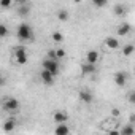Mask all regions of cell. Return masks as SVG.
I'll use <instances>...</instances> for the list:
<instances>
[{"label": "cell", "instance_id": "6da1fadb", "mask_svg": "<svg viewBox=\"0 0 135 135\" xmlns=\"http://www.w3.org/2000/svg\"><path fill=\"white\" fill-rule=\"evenodd\" d=\"M16 35H18V38L21 41H32V40H35V33H33L32 27L29 24H26V22H22V24L18 26Z\"/></svg>", "mask_w": 135, "mask_h": 135}, {"label": "cell", "instance_id": "7a4b0ae2", "mask_svg": "<svg viewBox=\"0 0 135 135\" xmlns=\"http://www.w3.org/2000/svg\"><path fill=\"white\" fill-rule=\"evenodd\" d=\"M41 65H43V70H46V72H49L51 75H52V78H56L59 73H60V67H59V60H56V59H45L43 62H41Z\"/></svg>", "mask_w": 135, "mask_h": 135}, {"label": "cell", "instance_id": "3957f363", "mask_svg": "<svg viewBox=\"0 0 135 135\" xmlns=\"http://www.w3.org/2000/svg\"><path fill=\"white\" fill-rule=\"evenodd\" d=\"M2 105L5 111H16L19 108V100L16 97H5L2 100Z\"/></svg>", "mask_w": 135, "mask_h": 135}, {"label": "cell", "instance_id": "277c9868", "mask_svg": "<svg viewBox=\"0 0 135 135\" xmlns=\"http://www.w3.org/2000/svg\"><path fill=\"white\" fill-rule=\"evenodd\" d=\"M15 57H16V62L19 65H26L27 64V51L24 46H16L15 48Z\"/></svg>", "mask_w": 135, "mask_h": 135}, {"label": "cell", "instance_id": "5b68a950", "mask_svg": "<svg viewBox=\"0 0 135 135\" xmlns=\"http://www.w3.org/2000/svg\"><path fill=\"white\" fill-rule=\"evenodd\" d=\"M78 97H80V102H81V103H86V105L92 103V100H94V95H92V92H91V91H88V89H83V91H80Z\"/></svg>", "mask_w": 135, "mask_h": 135}, {"label": "cell", "instance_id": "8992f818", "mask_svg": "<svg viewBox=\"0 0 135 135\" xmlns=\"http://www.w3.org/2000/svg\"><path fill=\"white\" fill-rule=\"evenodd\" d=\"M99 59H100L99 51H95V49H89V51H88V54H86V64L95 65V64L99 62Z\"/></svg>", "mask_w": 135, "mask_h": 135}, {"label": "cell", "instance_id": "52a82bcc", "mask_svg": "<svg viewBox=\"0 0 135 135\" xmlns=\"http://www.w3.org/2000/svg\"><path fill=\"white\" fill-rule=\"evenodd\" d=\"M114 83H116V86L124 88L127 83V73L126 72H116L114 73Z\"/></svg>", "mask_w": 135, "mask_h": 135}, {"label": "cell", "instance_id": "ba28073f", "mask_svg": "<svg viewBox=\"0 0 135 135\" xmlns=\"http://www.w3.org/2000/svg\"><path fill=\"white\" fill-rule=\"evenodd\" d=\"M52 119H54L56 124H67V121H69V114H67L65 111H56Z\"/></svg>", "mask_w": 135, "mask_h": 135}, {"label": "cell", "instance_id": "9c48e42d", "mask_svg": "<svg viewBox=\"0 0 135 135\" xmlns=\"http://www.w3.org/2000/svg\"><path fill=\"white\" fill-rule=\"evenodd\" d=\"M130 30H132V26H130L129 22H122V24H119V27H118V35H119V37H126V35L130 33Z\"/></svg>", "mask_w": 135, "mask_h": 135}, {"label": "cell", "instance_id": "30bf717a", "mask_svg": "<svg viewBox=\"0 0 135 135\" xmlns=\"http://www.w3.org/2000/svg\"><path fill=\"white\" fill-rule=\"evenodd\" d=\"M97 72V69H95V65H91V64H86V62H83L81 64V73L86 76V75H92V73H95Z\"/></svg>", "mask_w": 135, "mask_h": 135}, {"label": "cell", "instance_id": "8fae6325", "mask_svg": "<svg viewBox=\"0 0 135 135\" xmlns=\"http://www.w3.org/2000/svg\"><path fill=\"white\" fill-rule=\"evenodd\" d=\"M40 78H41L43 84H46V86H51V84L54 83V78H52V75H51L49 72H46V70H41V73H40Z\"/></svg>", "mask_w": 135, "mask_h": 135}, {"label": "cell", "instance_id": "7c38bea8", "mask_svg": "<svg viewBox=\"0 0 135 135\" xmlns=\"http://www.w3.org/2000/svg\"><path fill=\"white\" fill-rule=\"evenodd\" d=\"M54 135H70V127L67 124H57L54 129Z\"/></svg>", "mask_w": 135, "mask_h": 135}, {"label": "cell", "instance_id": "4fadbf2b", "mask_svg": "<svg viewBox=\"0 0 135 135\" xmlns=\"http://www.w3.org/2000/svg\"><path fill=\"white\" fill-rule=\"evenodd\" d=\"M113 13H114L116 16H124V15L127 13V5H126V3H116L114 8H113Z\"/></svg>", "mask_w": 135, "mask_h": 135}, {"label": "cell", "instance_id": "5bb4252c", "mask_svg": "<svg viewBox=\"0 0 135 135\" xmlns=\"http://www.w3.org/2000/svg\"><path fill=\"white\" fill-rule=\"evenodd\" d=\"M105 45H107L110 49H118V48H119V41H118V38H114V37H107V38H105Z\"/></svg>", "mask_w": 135, "mask_h": 135}, {"label": "cell", "instance_id": "9a60e30c", "mask_svg": "<svg viewBox=\"0 0 135 135\" xmlns=\"http://www.w3.org/2000/svg\"><path fill=\"white\" fill-rule=\"evenodd\" d=\"M135 133V127H133V124H126V126H122V129L119 130V135H133Z\"/></svg>", "mask_w": 135, "mask_h": 135}, {"label": "cell", "instance_id": "2e32d148", "mask_svg": "<svg viewBox=\"0 0 135 135\" xmlns=\"http://www.w3.org/2000/svg\"><path fill=\"white\" fill-rule=\"evenodd\" d=\"M2 127H3V130H5V132H13V130H15V127H16V121H15L13 118H10V119H7V121L3 122V126H2Z\"/></svg>", "mask_w": 135, "mask_h": 135}, {"label": "cell", "instance_id": "e0dca14e", "mask_svg": "<svg viewBox=\"0 0 135 135\" xmlns=\"http://www.w3.org/2000/svg\"><path fill=\"white\" fill-rule=\"evenodd\" d=\"M29 13H30V5L26 3V2H22V3L19 5V8H18V15H19V16H27Z\"/></svg>", "mask_w": 135, "mask_h": 135}, {"label": "cell", "instance_id": "ac0fdd59", "mask_svg": "<svg viewBox=\"0 0 135 135\" xmlns=\"http://www.w3.org/2000/svg\"><path fill=\"white\" fill-rule=\"evenodd\" d=\"M133 51H135V46H133L132 43H129V45L122 46V56H126V57L132 56V52H133Z\"/></svg>", "mask_w": 135, "mask_h": 135}, {"label": "cell", "instance_id": "d6986e66", "mask_svg": "<svg viewBox=\"0 0 135 135\" xmlns=\"http://www.w3.org/2000/svg\"><path fill=\"white\" fill-rule=\"evenodd\" d=\"M51 38H52V41H54V43H62V41H64V33L56 30V32H52Z\"/></svg>", "mask_w": 135, "mask_h": 135}, {"label": "cell", "instance_id": "ffe728a7", "mask_svg": "<svg viewBox=\"0 0 135 135\" xmlns=\"http://www.w3.org/2000/svg\"><path fill=\"white\" fill-rule=\"evenodd\" d=\"M54 57H56V60H60V59H64V57H65V49H62V48H57V49H54Z\"/></svg>", "mask_w": 135, "mask_h": 135}, {"label": "cell", "instance_id": "44dd1931", "mask_svg": "<svg viewBox=\"0 0 135 135\" xmlns=\"http://www.w3.org/2000/svg\"><path fill=\"white\" fill-rule=\"evenodd\" d=\"M57 19L59 21H67L69 19V11L67 10H59L57 11Z\"/></svg>", "mask_w": 135, "mask_h": 135}, {"label": "cell", "instance_id": "7402d4cb", "mask_svg": "<svg viewBox=\"0 0 135 135\" xmlns=\"http://www.w3.org/2000/svg\"><path fill=\"white\" fill-rule=\"evenodd\" d=\"M8 35V27L5 24H0V38H5Z\"/></svg>", "mask_w": 135, "mask_h": 135}, {"label": "cell", "instance_id": "603a6c76", "mask_svg": "<svg viewBox=\"0 0 135 135\" xmlns=\"http://www.w3.org/2000/svg\"><path fill=\"white\" fill-rule=\"evenodd\" d=\"M11 5H13L11 0H0V7L2 8H10Z\"/></svg>", "mask_w": 135, "mask_h": 135}, {"label": "cell", "instance_id": "cb8c5ba5", "mask_svg": "<svg viewBox=\"0 0 135 135\" xmlns=\"http://www.w3.org/2000/svg\"><path fill=\"white\" fill-rule=\"evenodd\" d=\"M92 5H94L95 8H102V7L107 5V2H105V0H100V2H97V0H95V2H92Z\"/></svg>", "mask_w": 135, "mask_h": 135}, {"label": "cell", "instance_id": "d4e9b609", "mask_svg": "<svg viewBox=\"0 0 135 135\" xmlns=\"http://www.w3.org/2000/svg\"><path fill=\"white\" fill-rule=\"evenodd\" d=\"M129 103H135V92L129 94Z\"/></svg>", "mask_w": 135, "mask_h": 135}, {"label": "cell", "instance_id": "484cf974", "mask_svg": "<svg viewBox=\"0 0 135 135\" xmlns=\"http://www.w3.org/2000/svg\"><path fill=\"white\" fill-rule=\"evenodd\" d=\"M111 116L118 118V116H119V110H118V108H113V110H111Z\"/></svg>", "mask_w": 135, "mask_h": 135}, {"label": "cell", "instance_id": "4316f807", "mask_svg": "<svg viewBox=\"0 0 135 135\" xmlns=\"http://www.w3.org/2000/svg\"><path fill=\"white\" fill-rule=\"evenodd\" d=\"M108 135H119V130H110Z\"/></svg>", "mask_w": 135, "mask_h": 135}]
</instances>
